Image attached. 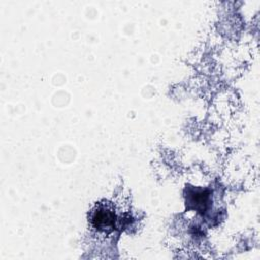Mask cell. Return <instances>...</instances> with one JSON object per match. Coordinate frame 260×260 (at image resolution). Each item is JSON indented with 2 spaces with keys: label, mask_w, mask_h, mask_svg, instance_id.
I'll use <instances>...</instances> for the list:
<instances>
[{
  "label": "cell",
  "mask_w": 260,
  "mask_h": 260,
  "mask_svg": "<svg viewBox=\"0 0 260 260\" xmlns=\"http://www.w3.org/2000/svg\"><path fill=\"white\" fill-rule=\"evenodd\" d=\"M117 222L118 216L110 203H100L91 211L90 224L100 233L109 234L113 232L117 226Z\"/></svg>",
  "instance_id": "obj_1"
}]
</instances>
